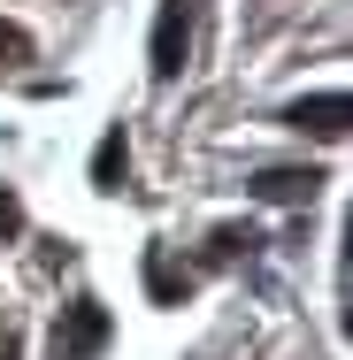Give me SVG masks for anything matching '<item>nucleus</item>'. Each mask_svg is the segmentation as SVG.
Returning a JSON list of instances; mask_svg holds the SVG:
<instances>
[{
	"label": "nucleus",
	"mask_w": 353,
	"mask_h": 360,
	"mask_svg": "<svg viewBox=\"0 0 353 360\" xmlns=\"http://www.w3.org/2000/svg\"><path fill=\"white\" fill-rule=\"evenodd\" d=\"M108 338H116L108 307H100V299H70V307L54 314V330H47V353L54 360H100Z\"/></svg>",
	"instance_id": "1"
},
{
	"label": "nucleus",
	"mask_w": 353,
	"mask_h": 360,
	"mask_svg": "<svg viewBox=\"0 0 353 360\" xmlns=\"http://www.w3.org/2000/svg\"><path fill=\"white\" fill-rule=\"evenodd\" d=\"M185 54H192V8L185 0H161V15H154V84H177Z\"/></svg>",
	"instance_id": "2"
},
{
	"label": "nucleus",
	"mask_w": 353,
	"mask_h": 360,
	"mask_svg": "<svg viewBox=\"0 0 353 360\" xmlns=\"http://www.w3.org/2000/svg\"><path fill=\"white\" fill-rule=\"evenodd\" d=\"M284 123H292L299 139H346L353 100H346V92H315V100H292V108H284Z\"/></svg>",
	"instance_id": "3"
},
{
	"label": "nucleus",
	"mask_w": 353,
	"mask_h": 360,
	"mask_svg": "<svg viewBox=\"0 0 353 360\" xmlns=\"http://www.w3.org/2000/svg\"><path fill=\"white\" fill-rule=\"evenodd\" d=\"M315 192H323V169H292L284 161V169H261L254 176V200H269V207H307Z\"/></svg>",
	"instance_id": "4"
},
{
	"label": "nucleus",
	"mask_w": 353,
	"mask_h": 360,
	"mask_svg": "<svg viewBox=\"0 0 353 360\" xmlns=\"http://www.w3.org/2000/svg\"><path fill=\"white\" fill-rule=\"evenodd\" d=\"M123 176H131V139H123V123H116L108 139L92 146V192H123Z\"/></svg>",
	"instance_id": "5"
},
{
	"label": "nucleus",
	"mask_w": 353,
	"mask_h": 360,
	"mask_svg": "<svg viewBox=\"0 0 353 360\" xmlns=\"http://www.w3.org/2000/svg\"><path fill=\"white\" fill-rule=\"evenodd\" d=\"M146 291H154V307H185V291H192V276L161 253V245H146Z\"/></svg>",
	"instance_id": "6"
},
{
	"label": "nucleus",
	"mask_w": 353,
	"mask_h": 360,
	"mask_svg": "<svg viewBox=\"0 0 353 360\" xmlns=\"http://www.w3.org/2000/svg\"><path fill=\"white\" fill-rule=\"evenodd\" d=\"M238 245H254V230H238V222H223L208 238V261H238Z\"/></svg>",
	"instance_id": "7"
},
{
	"label": "nucleus",
	"mask_w": 353,
	"mask_h": 360,
	"mask_svg": "<svg viewBox=\"0 0 353 360\" xmlns=\"http://www.w3.org/2000/svg\"><path fill=\"white\" fill-rule=\"evenodd\" d=\"M0 54H8V62H31V31H23V23H0Z\"/></svg>",
	"instance_id": "8"
},
{
	"label": "nucleus",
	"mask_w": 353,
	"mask_h": 360,
	"mask_svg": "<svg viewBox=\"0 0 353 360\" xmlns=\"http://www.w3.org/2000/svg\"><path fill=\"white\" fill-rule=\"evenodd\" d=\"M0 238H23V200L0 184Z\"/></svg>",
	"instance_id": "9"
},
{
	"label": "nucleus",
	"mask_w": 353,
	"mask_h": 360,
	"mask_svg": "<svg viewBox=\"0 0 353 360\" xmlns=\"http://www.w3.org/2000/svg\"><path fill=\"white\" fill-rule=\"evenodd\" d=\"M16 353H23V345H16V338H8V330H0V360H16Z\"/></svg>",
	"instance_id": "10"
}]
</instances>
